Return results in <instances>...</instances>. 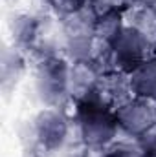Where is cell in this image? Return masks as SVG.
Masks as SVG:
<instances>
[{
	"label": "cell",
	"instance_id": "7c38bea8",
	"mask_svg": "<svg viewBox=\"0 0 156 157\" xmlns=\"http://www.w3.org/2000/svg\"><path fill=\"white\" fill-rule=\"evenodd\" d=\"M101 157H151L136 139H117L109 148H105Z\"/></svg>",
	"mask_w": 156,
	"mask_h": 157
},
{
	"label": "cell",
	"instance_id": "e0dca14e",
	"mask_svg": "<svg viewBox=\"0 0 156 157\" xmlns=\"http://www.w3.org/2000/svg\"><path fill=\"white\" fill-rule=\"evenodd\" d=\"M84 157H101L99 154H88V155H84Z\"/></svg>",
	"mask_w": 156,
	"mask_h": 157
},
{
	"label": "cell",
	"instance_id": "ac0fdd59",
	"mask_svg": "<svg viewBox=\"0 0 156 157\" xmlns=\"http://www.w3.org/2000/svg\"><path fill=\"white\" fill-rule=\"evenodd\" d=\"M153 6H154V7H156V4H153Z\"/></svg>",
	"mask_w": 156,
	"mask_h": 157
},
{
	"label": "cell",
	"instance_id": "8fae6325",
	"mask_svg": "<svg viewBox=\"0 0 156 157\" xmlns=\"http://www.w3.org/2000/svg\"><path fill=\"white\" fill-rule=\"evenodd\" d=\"M123 28H125V11H112L101 15L97 17L96 22V37L112 44Z\"/></svg>",
	"mask_w": 156,
	"mask_h": 157
},
{
	"label": "cell",
	"instance_id": "5b68a950",
	"mask_svg": "<svg viewBox=\"0 0 156 157\" xmlns=\"http://www.w3.org/2000/svg\"><path fill=\"white\" fill-rule=\"evenodd\" d=\"M116 119L121 135L140 139L156 124V102L143 97H130L116 108Z\"/></svg>",
	"mask_w": 156,
	"mask_h": 157
},
{
	"label": "cell",
	"instance_id": "6da1fadb",
	"mask_svg": "<svg viewBox=\"0 0 156 157\" xmlns=\"http://www.w3.org/2000/svg\"><path fill=\"white\" fill-rule=\"evenodd\" d=\"M72 104L79 141L84 146V150L92 154H101L105 148H109L119 139L121 132L117 126L116 110L101 99L97 88L90 95Z\"/></svg>",
	"mask_w": 156,
	"mask_h": 157
},
{
	"label": "cell",
	"instance_id": "9a60e30c",
	"mask_svg": "<svg viewBox=\"0 0 156 157\" xmlns=\"http://www.w3.org/2000/svg\"><path fill=\"white\" fill-rule=\"evenodd\" d=\"M97 17L112 13V11H125L130 7V0H90L88 2Z\"/></svg>",
	"mask_w": 156,
	"mask_h": 157
},
{
	"label": "cell",
	"instance_id": "4fadbf2b",
	"mask_svg": "<svg viewBox=\"0 0 156 157\" xmlns=\"http://www.w3.org/2000/svg\"><path fill=\"white\" fill-rule=\"evenodd\" d=\"M24 55L20 49H17L13 46V49L9 51H4V60H2V73H4V84H7L9 80L11 82H17L22 70H24Z\"/></svg>",
	"mask_w": 156,
	"mask_h": 157
},
{
	"label": "cell",
	"instance_id": "30bf717a",
	"mask_svg": "<svg viewBox=\"0 0 156 157\" xmlns=\"http://www.w3.org/2000/svg\"><path fill=\"white\" fill-rule=\"evenodd\" d=\"M125 24L147 37L153 46L156 44V7L153 4H134L125 9Z\"/></svg>",
	"mask_w": 156,
	"mask_h": 157
},
{
	"label": "cell",
	"instance_id": "3957f363",
	"mask_svg": "<svg viewBox=\"0 0 156 157\" xmlns=\"http://www.w3.org/2000/svg\"><path fill=\"white\" fill-rule=\"evenodd\" d=\"M112 46V70L132 73L140 64L153 57V44L134 28L127 26L119 31Z\"/></svg>",
	"mask_w": 156,
	"mask_h": 157
},
{
	"label": "cell",
	"instance_id": "2e32d148",
	"mask_svg": "<svg viewBox=\"0 0 156 157\" xmlns=\"http://www.w3.org/2000/svg\"><path fill=\"white\" fill-rule=\"evenodd\" d=\"M151 0H130V6H134V4H149Z\"/></svg>",
	"mask_w": 156,
	"mask_h": 157
},
{
	"label": "cell",
	"instance_id": "9c48e42d",
	"mask_svg": "<svg viewBox=\"0 0 156 157\" xmlns=\"http://www.w3.org/2000/svg\"><path fill=\"white\" fill-rule=\"evenodd\" d=\"M40 26H42V17L30 13H17L9 22L13 46L20 51H31L39 37Z\"/></svg>",
	"mask_w": 156,
	"mask_h": 157
},
{
	"label": "cell",
	"instance_id": "8992f818",
	"mask_svg": "<svg viewBox=\"0 0 156 157\" xmlns=\"http://www.w3.org/2000/svg\"><path fill=\"white\" fill-rule=\"evenodd\" d=\"M101 75H103V71L92 60L70 62V77H68L70 101L76 102L79 99L90 95L92 91H96Z\"/></svg>",
	"mask_w": 156,
	"mask_h": 157
},
{
	"label": "cell",
	"instance_id": "ba28073f",
	"mask_svg": "<svg viewBox=\"0 0 156 157\" xmlns=\"http://www.w3.org/2000/svg\"><path fill=\"white\" fill-rule=\"evenodd\" d=\"M97 93L101 95V99L112 106L116 110L119 104L127 102L132 95V88H130V78L129 73H123V71H107L103 73L99 82H97Z\"/></svg>",
	"mask_w": 156,
	"mask_h": 157
},
{
	"label": "cell",
	"instance_id": "5bb4252c",
	"mask_svg": "<svg viewBox=\"0 0 156 157\" xmlns=\"http://www.w3.org/2000/svg\"><path fill=\"white\" fill-rule=\"evenodd\" d=\"M44 2H46V6H48L59 18H63V17H66V15L77 11L79 7L86 6L90 0H44Z\"/></svg>",
	"mask_w": 156,
	"mask_h": 157
},
{
	"label": "cell",
	"instance_id": "7a4b0ae2",
	"mask_svg": "<svg viewBox=\"0 0 156 157\" xmlns=\"http://www.w3.org/2000/svg\"><path fill=\"white\" fill-rule=\"evenodd\" d=\"M70 60L64 55H48L35 66V91L46 108H64L70 101L68 91Z\"/></svg>",
	"mask_w": 156,
	"mask_h": 157
},
{
	"label": "cell",
	"instance_id": "277c9868",
	"mask_svg": "<svg viewBox=\"0 0 156 157\" xmlns=\"http://www.w3.org/2000/svg\"><path fill=\"white\" fill-rule=\"evenodd\" d=\"M31 135L35 143L48 154L64 146L70 135V121L63 108H44L31 122Z\"/></svg>",
	"mask_w": 156,
	"mask_h": 157
},
{
	"label": "cell",
	"instance_id": "52a82bcc",
	"mask_svg": "<svg viewBox=\"0 0 156 157\" xmlns=\"http://www.w3.org/2000/svg\"><path fill=\"white\" fill-rule=\"evenodd\" d=\"M96 22H97V15L94 13L90 4L59 18L61 31H63V44L66 40H83L96 37Z\"/></svg>",
	"mask_w": 156,
	"mask_h": 157
}]
</instances>
